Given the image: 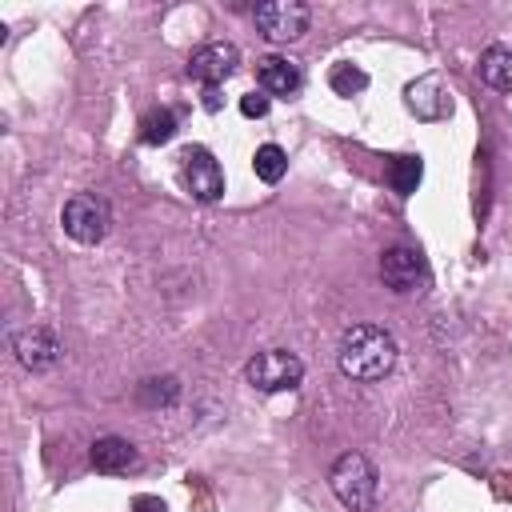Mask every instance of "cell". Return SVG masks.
Segmentation results:
<instances>
[{
  "label": "cell",
  "instance_id": "obj_20",
  "mask_svg": "<svg viewBox=\"0 0 512 512\" xmlns=\"http://www.w3.org/2000/svg\"><path fill=\"white\" fill-rule=\"evenodd\" d=\"M132 512H168V508H164L160 496H136L132 500Z\"/></svg>",
  "mask_w": 512,
  "mask_h": 512
},
{
  "label": "cell",
  "instance_id": "obj_15",
  "mask_svg": "<svg viewBox=\"0 0 512 512\" xmlns=\"http://www.w3.org/2000/svg\"><path fill=\"white\" fill-rule=\"evenodd\" d=\"M420 176H424V160H420V156H392V164H388V184H392L400 196H412L416 184H420Z\"/></svg>",
  "mask_w": 512,
  "mask_h": 512
},
{
  "label": "cell",
  "instance_id": "obj_12",
  "mask_svg": "<svg viewBox=\"0 0 512 512\" xmlns=\"http://www.w3.org/2000/svg\"><path fill=\"white\" fill-rule=\"evenodd\" d=\"M88 456H92V468L104 472V476H128V472L140 464L136 444L124 440V436H100Z\"/></svg>",
  "mask_w": 512,
  "mask_h": 512
},
{
  "label": "cell",
  "instance_id": "obj_3",
  "mask_svg": "<svg viewBox=\"0 0 512 512\" xmlns=\"http://www.w3.org/2000/svg\"><path fill=\"white\" fill-rule=\"evenodd\" d=\"M244 380L256 392H292L304 380V360L288 348H268L244 364Z\"/></svg>",
  "mask_w": 512,
  "mask_h": 512
},
{
  "label": "cell",
  "instance_id": "obj_8",
  "mask_svg": "<svg viewBox=\"0 0 512 512\" xmlns=\"http://www.w3.org/2000/svg\"><path fill=\"white\" fill-rule=\"evenodd\" d=\"M236 64H240L236 44H228V40H208V44H200V48L188 56V76L200 80L204 88H220V84L236 72Z\"/></svg>",
  "mask_w": 512,
  "mask_h": 512
},
{
  "label": "cell",
  "instance_id": "obj_9",
  "mask_svg": "<svg viewBox=\"0 0 512 512\" xmlns=\"http://www.w3.org/2000/svg\"><path fill=\"white\" fill-rule=\"evenodd\" d=\"M12 352H16V360H20L28 372H48V368L64 356L60 340H56L48 328H40V324L16 328V332H12Z\"/></svg>",
  "mask_w": 512,
  "mask_h": 512
},
{
  "label": "cell",
  "instance_id": "obj_10",
  "mask_svg": "<svg viewBox=\"0 0 512 512\" xmlns=\"http://www.w3.org/2000/svg\"><path fill=\"white\" fill-rule=\"evenodd\" d=\"M404 104L416 120H444L452 112V96L444 92L440 76H420L404 88Z\"/></svg>",
  "mask_w": 512,
  "mask_h": 512
},
{
  "label": "cell",
  "instance_id": "obj_13",
  "mask_svg": "<svg viewBox=\"0 0 512 512\" xmlns=\"http://www.w3.org/2000/svg\"><path fill=\"white\" fill-rule=\"evenodd\" d=\"M480 80L496 92H512V44H488L480 52Z\"/></svg>",
  "mask_w": 512,
  "mask_h": 512
},
{
  "label": "cell",
  "instance_id": "obj_11",
  "mask_svg": "<svg viewBox=\"0 0 512 512\" xmlns=\"http://www.w3.org/2000/svg\"><path fill=\"white\" fill-rule=\"evenodd\" d=\"M256 80H260V88L268 96H296L304 88V72L288 56H264V60H256Z\"/></svg>",
  "mask_w": 512,
  "mask_h": 512
},
{
  "label": "cell",
  "instance_id": "obj_1",
  "mask_svg": "<svg viewBox=\"0 0 512 512\" xmlns=\"http://www.w3.org/2000/svg\"><path fill=\"white\" fill-rule=\"evenodd\" d=\"M396 336L380 324H352L344 328L340 336V348H336V364L348 380H380L392 372L396 364Z\"/></svg>",
  "mask_w": 512,
  "mask_h": 512
},
{
  "label": "cell",
  "instance_id": "obj_5",
  "mask_svg": "<svg viewBox=\"0 0 512 512\" xmlns=\"http://www.w3.org/2000/svg\"><path fill=\"white\" fill-rule=\"evenodd\" d=\"M380 280H384V288H392L396 296H416V292L428 288L432 272H428V264H424V256H420L416 248L396 244V248H388V252L380 256Z\"/></svg>",
  "mask_w": 512,
  "mask_h": 512
},
{
  "label": "cell",
  "instance_id": "obj_14",
  "mask_svg": "<svg viewBox=\"0 0 512 512\" xmlns=\"http://www.w3.org/2000/svg\"><path fill=\"white\" fill-rule=\"evenodd\" d=\"M176 136V112L172 108H148L140 120V140L144 144H168Z\"/></svg>",
  "mask_w": 512,
  "mask_h": 512
},
{
  "label": "cell",
  "instance_id": "obj_2",
  "mask_svg": "<svg viewBox=\"0 0 512 512\" xmlns=\"http://www.w3.org/2000/svg\"><path fill=\"white\" fill-rule=\"evenodd\" d=\"M376 480L380 476L364 452H344L328 472V488L348 512H368L376 504Z\"/></svg>",
  "mask_w": 512,
  "mask_h": 512
},
{
  "label": "cell",
  "instance_id": "obj_16",
  "mask_svg": "<svg viewBox=\"0 0 512 512\" xmlns=\"http://www.w3.org/2000/svg\"><path fill=\"white\" fill-rule=\"evenodd\" d=\"M252 168H256V176H260L264 184H280L284 172H288V156H284L280 144H260L256 156H252Z\"/></svg>",
  "mask_w": 512,
  "mask_h": 512
},
{
  "label": "cell",
  "instance_id": "obj_6",
  "mask_svg": "<svg viewBox=\"0 0 512 512\" xmlns=\"http://www.w3.org/2000/svg\"><path fill=\"white\" fill-rule=\"evenodd\" d=\"M252 20H256V28H260L268 40L288 44V40H296V36L308 32L312 12H308V4H300V0H264V4L252 8Z\"/></svg>",
  "mask_w": 512,
  "mask_h": 512
},
{
  "label": "cell",
  "instance_id": "obj_7",
  "mask_svg": "<svg viewBox=\"0 0 512 512\" xmlns=\"http://www.w3.org/2000/svg\"><path fill=\"white\" fill-rule=\"evenodd\" d=\"M180 176L188 184V192L204 204H216L224 196V172L216 164V156L204 148V144H188L180 152Z\"/></svg>",
  "mask_w": 512,
  "mask_h": 512
},
{
  "label": "cell",
  "instance_id": "obj_17",
  "mask_svg": "<svg viewBox=\"0 0 512 512\" xmlns=\"http://www.w3.org/2000/svg\"><path fill=\"white\" fill-rule=\"evenodd\" d=\"M328 84H332L336 96H356V92L368 88V72L356 68V64H336V68L328 72Z\"/></svg>",
  "mask_w": 512,
  "mask_h": 512
},
{
  "label": "cell",
  "instance_id": "obj_21",
  "mask_svg": "<svg viewBox=\"0 0 512 512\" xmlns=\"http://www.w3.org/2000/svg\"><path fill=\"white\" fill-rule=\"evenodd\" d=\"M204 108H208V112L220 108V88H204Z\"/></svg>",
  "mask_w": 512,
  "mask_h": 512
},
{
  "label": "cell",
  "instance_id": "obj_4",
  "mask_svg": "<svg viewBox=\"0 0 512 512\" xmlns=\"http://www.w3.org/2000/svg\"><path fill=\"white\" fill-rule=\"evenodd\" d=\"M60 224H64V232H68L72 240H80V244H100V240L108 236L112 208H108V200L96 196V192H76V196L64 204Z\"/></svg>",
  "mask_w": 512,
  "mask_h": 512
},
{
  "label": "cell",
  "instance_id": "obj_19",
  "mask_svg": "<svg viewBox=\"0 0 512 512\" xmlns=\"http://www.w3.org/2000/svg\"><path fill=\"white\" fill-rule=\"evenodd\" d=\"M240 112L252 116V120H260V116L268 112V96H264V92H248V96H240Z\"/></svg>",
  "mask_w": 512,
  "mask_h": 512
},
{
  "label": "cell",
  "instance_id": "obj_18",
  "mask_svg": "<svg viewBox=\"0 0 512 512\" xmlns=\"http://www.w3.org/2000/svg\"><path fill=\"white\" fill-rule=\"evenodd\" d=\"M176 392H180V384L172 380V376H164V380H144L140 384V404H172L176 400Z\"/></svg>",
  "mask_w": 512,
  "mask_h": 512
}]
</instances>
